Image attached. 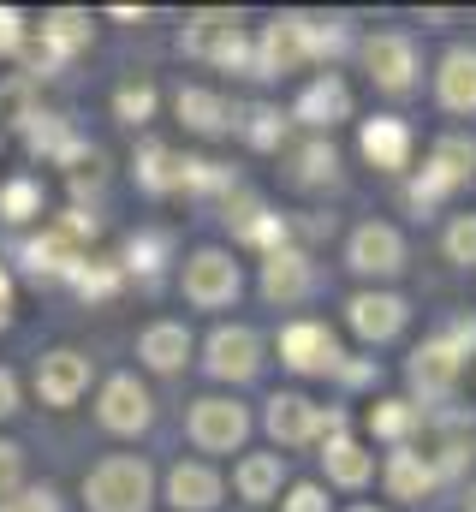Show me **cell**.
<instances>
[{"mask_svg":"<svg viewBox=\"0 0 476 512\" xmlns=\"http://www.w3.org/2000/svg\"><path fill=\"white\" fill-rule=\"evenodd\" d=\"M137 358H143L149 370H161V376L185 370V364H191V328H185V322H149L143 340H137Z\"/></svg>","mask_w":476,"mask_h":512,"instance_id":"d4e9b609","label":"cell"},{"mask_svg":"<svg viewBox=\"0 0 476 512\" xmlns=\"http://www.w3.org/2000/svg\"><path fill=\"white\" fill-rule=\"evenodd\" d=\"M435 102L447 114H476V48L471 42H453L435 66Z\"/></svg>","mask_w":476,"mask_h":512,"instance_id":"d6986e66","label":"cell"},{"mask_svg":"<svg viewBox=\"0 0 476 512\" xmlns=\"http://www.w3.org/2000/svg\"><path fill=\"white\" fill-rule=\"evenodd\" d=\"M346 512H375V507H346Z\"/></svg>","mask_w":476,"mask_h":512,"instance_id":"f6af8a7d","label":"cell"},{"mask_svg":"<svg viewBox=\"0 0 476 512\" xmlns=\"http://www.w3.org/2000/svg\"><path fill=\"white\" fill-rule=\"evenodd\" d=\"M280 364L298 376H340V340L328 322H286L280 328Z\"/></svg>","mask_w":476,"mask_h":512,"instance_id":"9c48e42d","label":"cell"},{"mask_svg":"<svg viewBox=\"0 0 476 512\" xmlns=\"http://www.w3.org/2000/svg\"><path fill=\"white\" fill-rule=\"evenodd\" d=\"M185 429H191V441H197L203 453H238V447H244V435H250V411H244L238 399L203 393V399L191 405Z\"/></svg>","mask_w":476,"mask_h":512,"instance_id":"ba28073f","label":"cell"},{"mask_svg":"<svg viewBox=\"0 0 476 512\" xmlns=\"http://www.w3.org/2000/svg\"><path fill=\"white\" fill-rule=\"evenodd\" d=\"M262 423H268V435H274L280 447H310V441H322V435L346 429V417H340V411H322V405H316V399H304V393H274Z\"/></svg>","mask_w":476,"mask_h":512,"instance_id":"5b68a950","label":"cell"},{"mask_svg":"<svg viewBox=\"0 0 476 512\" xmlns=\"http://www.w3.org/2000/svg\"><path fill=\"white\" fill-rule=\"evenodd\" d=\"M84 387H90V358H84V352H72V346L48 352V358L36 364V393H42V405H54V411L78 405V399H84Z\"/></svg>","mask_w":476,"mask_h":512,"instance_id":"ac0fdd59","label":"cell"},{"mask_svg":"<svg viewBox=\"0 0 476 512\" xmlns=\"http://www.w3.org/2000/svg\"><path fill=\"white\" fill-rule=\"evenodd\" d=\"M137 185H143L149 197L185 191V155H173L167 143H143V149H137Z\"/></svg>","mask_w":476,"mask_h":512,"instance_id":"83f0119b","label":"cell"},{"mask_svg":"<svg viewBox=\"0 0 476 512\" xmlns=\"http://www.w3.org/2000/svg\"><path fill=\"white\" fill-rule=\"evenodd\" d=\"M411 126L405 120H393V114H381V120H363L357 131V149H363V161L369 167H381V173H405L411 167Z\"/></svg>","mask_w":476,"mask_h":512,"instance_id":"ffe728a7","label":"cell"},{"mask_svg":"<svg viewBox=\"0 0 476 512\" xmlns=\"http://www.w3.org/2000/svg\"><path fill=\"white\" fill-rule=\"evenodd\" d=\"M423 429V405L417 399H375L369 405V435L387 447H411V435Z\"/></svg>","mask_w":476,"mask_h":512,"instance_id":"4316f807","label":"cell"},{"mask_svg":"<svg viewBox=\"0 0 476 512\" xmlns=\"http://www.w3.org/2000/svg\"><path fill=\"white\" fill-rule=\"evenodd\" d=\"M18 483H24V453L12 441H0V501L18 495Z\"/></svg>","mask_w":476,"mask_h":512,"instance_id":"ab89813d","label":"cell"},{"mask_svg":"<svg viewBox=\"0 0 476 512\" xmlns=\"http://www.w3.org/2000/svg\"><path fill=\"white\" fill-rule=\"evenodd\" d=\"M286 512H334V501H328L316 483H298V489L286 495Z\"/></svg>","mask_w":476,"mask_h":512,"instance_id":"60d3db41","label":"cell"},{"mask_svg":"<svg viewBox=\"0 0 476 512\" xmlns=\"http://www.w3.org/2000/svg\"><path fill=\"white\" fill-rule=\"evenodd\" d=\"M30 42V24H24V12L18 6H0V54H18Z\"/></svg>","mask_w":476,"mask_h":512,"instance_id":"f35d334b","label":"cell"},{"mask_svg":"<svg viewBox=\"0 0 476 512\" xmlns=\"http://www.w3.org/2000/svg\"><path fill=\"white\" fill-rule=\"evenodd\" d=\"M322 471L334 489H363L375 477V453L363 441H352L346 429H334V435H322Z\"/></svg>","mask_w":476,"mask_h":512,"instance_id":"7402d4cb","label":"cell"},{"mask_svg":"<svg viewBox=\"0 0 476 512\" xmlns=\"http://www.w3.org/2000/svg\"><path fill=\"white\" fill-rule=\"evenodd\" d=\"M310 292H316V262H310L304 251L280 245V251L262 256V298H268V304L292 310V304H304Z\"/></svg>","mask_w":476,"mask_h":512,"instance_id":"9a60e30c","label":"cell"},{"mask_svg":"<svg viewBox=\"0 0 476 512\" xmlns=\"http://www.w3.org/2000/svg\"><path fill=\"white\" fill-rule=\"evenodd\" d=\"M357 60H363V72H369V84L375 90H387V96H411L417 90V42L405 36V30H375V36H363V48H357Z\"/></svg>","mask_w":476,"mask_h":512,"instance_id":"277c9868","label":"cell"},{"mask_svg":"<svg viewBox=\"0 0 476 512\" xmlns=\"http://www.w3.org/2000/svg\"><path fill=\"white\" fill-rule=\"evenodd\" d=\"M90 512H149L155 507V471L137 453H114L84 477Z\"/></svg>","mask_w":476,"mask_h":512,"instance_id":"7a4b0ae2","label":"cell"},{"mask_svg":"<svg viewBox=\"0 0 476 512\" xmlns=\"http://www.w3.org/2000/svg\"><path fill=\"white\" fill-rule=\"evenodd\" d=\"M465 512H476V483H471V489H465Z\"/></svg>","mask_w":476,"mask_h":512,"instance_id":"ee69618b","label":"cell"},{"mask_svg":"<svg viewBox=\"0 0 476 512\" xmlns=\"http://www.w3.org/2000/svg\"><path fill=\"white\" fill-rule=\"evenodd\" d=\"M90 36H96L90 12H48V18H42V48H48V60H66V54L90 48Z\"/></svg>","mask_w":476,"mask_h":512,"instance_id":"f546056e","label":"cell"},{"mask_svg":"<svg viewBox=\"0 0 476 512\" xmlns=\"http://www.w3.org/2000/svg\"><path fill=\"white\" fill-rule=\"evenodd\" d=\"M227 227H233L238 245H250V251H280L286 245V215H274L262 197H250V191H227Z\"/></svg>","mask_w":476,"mask_h":512,"instance_id":"2e32d148","label":"cell"},{"mask_svg":"<svg viewBox=\"0 0 476 512\" xmlns=\"http://www.w3.org/2000/svg\"><path fill=\"white\" fill-rule=\"evenodd\" d=\"M238 131L250 137V149H280V137H286V120H280V108H250Z\"/></svg>","mask_w":476,"mask_h":512,"instance_id":"836d02e7","label":"cell"},{"mask_svg":"<svg viewBox=\"0 0 476 512\" xmlns=\"http://www.w3.org/2000/svg\"><path fill=\"white\" fill-rule=\"evenodd\" d=\"M292 179H298L304 191H316V185H334V179H340V155H334V143H328V137H310V143L298 149V167H292Z\"/></svg>","mask_w":476,"mask_h":512,"instance_id":"4dcf8cb0","label":"cell"},{"mask_svg":"<svg viewBox=\"0 0 476 512\" xmlns=\"http://www.w3.org/2000/svg\"><path fill=\"white\" fill-rule=\"evenodd\" d=\"M465 376V352L447 340V334H435V340H423L417 352H411V364H405V382L417 387V399H447L453 387Z\"/></svg>","mask_w":476,"mask_h":512,"instance_id":"4fadbf2b","label":"cell"},{"mask_svg":"<svg viewBox=\"0 0 476 512\" xmlns=\"http://www.w3.org/2000/svg\"><path fill=\"white\" fill-rule=\"evenodd\" d=\"M292 120L310 126L316 137L334 131L340 120H352V90H346V78H340V72H316V78L304 84V96L292 102Z\"/></svg>","mask_w":476,"mask_h":512,"instance_id":"e0dca14e","label":"cell"},{"mask_svg":"<svg viewBox=\"0 0 476 512\" xmlns=\"http://www.w3.org/2000/svg\"><path fill=\"white\" fill-rule=\"evenodd\" d=\"M179 48L191 60H215V66H244L250 72V36L238 30L233 12H197L185 30H179Z\"/></svg>","mask_w":476,"mask_h":512,"instance_id":"8992f818","label":"cell"},{"mask_svg":"<svg viewBox=\"0 0 476 512\" xmlns=\"http://www.w3.org/2000/svg\"><path fill=\"white\" fill-rule=\"evenodd\" d=\"M72 286H78L84 298H108L119 286V262H90V256H84V262L72 268Z\"/></svg>","mask_w":476,"mask_h":512,"instance_id":"e575fe53","label":"cell"},{"mask_svg":"<svg viewBox=\"0 0 476 512\" xmlns=\"http://www.w3.org/2000/svg\"><path fill=\"white\" fill-rule=\"evenodd\" d=\"M185 191L227 197V191H238V185H233V167H221V161H203V155H185Z\"/></svg>","mask_w":476,"mask_h":512,"instance_id":"1f68e13d","label":"cell"},{"mask_svg":"<svg viewBox=\"0 0 476 512\" xmlns=\"http://www.w3.org/2000/svg\"><path fill=\"white\" fill-rule=\"evenodd\" d=\"M6 304H12V280H6V268H0V328L12 322V316H6Z\"/></svg>","mask_w":476,"mask_h":512,"instance_id":"7bdbcfd3","label":"cell"},{"mask_svg":"<svg viewBox=\"0 0 476 512\" xmlns=\"http://www.w3.org/2000/svg\"><path fill=\"white\" fill-rule=\"evenodd\" d=\"M405 322H411V304H405L399 292H352V298H346V328H352L363 346L399 340Z\"/></svg>","mask_w":476,"mask_h":512,"instance_id":"8fae6325","label":"cell"},{"mask_svg":"<svg viewBox=\"0 0 476 512\" xmlns=\"http://www.w3.org/2000/svg\"><path fill=\"white\" fill-rule=\"evenodd\" d=\"M96 417H102L108 435H143L155 423V399H149V387L137 382V376H108Z\"/></svg>","mask_w":476,"mask_h":512,"instance_id":"5bb4252c","label":"cell"},{"mask_svg":"<svg viewBox=\"0 0 476 512\" xmlns=\"http://www.w3.org/2000/svg\"><path fill=\"white\" fill-rule=\"evenodd\" d=\"M12 411H18V376L0 370V417H12Z\"/></svg>","mask_w":476,"mask_h":512,"instance_id":"b9f144b4","label":"cell"},{"mask_svg":"<svg viewBox=\"0 0 476 512\" xmlns=\"http://www.w3.org/2000/svg\"><path fill=\"white\" fill-rule=\"evenodd\" d=\"M310 66V42H304V12H280L262 24V36L250 42V78H292Z\"/></svg>","mask_w":476,"mask_h":512,"instance_id":"3957f363","label":"cell"},{"mask_svg":"<svg viewBox=\"0 0 476 512\" xmlns=\"http://www.w3.org/2000/svg\"><path fill=\"white\" fill-rule=\"evenodd\" d=\"M0 215L6 221H36L42 215V185L36 179H6L0 185Z\"/></svg>","mask_w":476,"mask_h":512,"instance_id":"d6a6232c","label":"cell"},{"mask_svg":"<svg viewBox=\"0 0 476 512\" xmlns=\"http://www.w3.org/2000/svg\"><path fill=\"white\" fill-rule=\"evenodd\" d=\"M78 262H84V256H78V239H66L60 227H48L42 239H30V245H24V268H30L36 280H60V274L72 280V268H78Z\"/></svg>","mask_w":476,"mask_h":512,"instance_id":"484cf974","label":"cell"},{"mask_svg":"<svg viewBox=\"0 0 476 512\" xmlns=\"http://www.w3.org/2000/svg\"><path fill=\"white\" fill-rule=\"evenodd\" d=\"M173 108H179V120H185V126L203 131V137H221V131L238 126V108L221 96V90H203V84H185Z\"/></svg>","mask_w":476,"mask_h":512,"instance_id":"cb8c5ba5","label":"cell"},{"mask_svg":"<svg viewBox=\"0 0 476 512\" xmlns=\"http://www.w3.org/2000/svg\"><path fill=\"white\" fill-rule=\"evenodd\" d=\"M346 268L363 274V280H393V274L405 268V239H399V227L363 221L352 239H346Z\"/></svg>","mask_w":476,"mask_h":512,"instance_id":"7c38bea8","label":"cell"},{"mask_svg":"<svg viewBox=\"0 0 476 512\" xmlns=\"http://www.w3.org/2000/svg\"><path fill=\"white\" fill-rule=\"evenodd\" d=\"M381 483H387V495H393V501H423L441 477H435L429 453H417V447H393V453H387V465H381Z\"/></svg>","mask_w":476,"mask_h":512,"instance_id":"603a6c76","label":"cell"},{"mask_svg":"<svg viewBox=\"0 0 476 512\" xmlns=\"http://www.w3.org/2000/svg\"><path fill=\"white\" fill-rule=\"evenodd\" d=\"M203 370L215 376V382H256L262 376V340H256V328H215L209 334V346H203Z\"/></svg>","mask_w":476,"mask_h":512,"instance_id":"30bf717a","label":"cell"},{"mask_svg":"<svg viewBox=\"0 0 476 512\" xmlns=\"http://www.w3.org/2000/svg\"><path fill=\"white\" fill-rule=\"evenodd\" d=\"M167 251V239H161V233H143V239H131V245H125V262H119V268H131V274H137V268H143V274H155V268H161V262H155V256Z\"/></svg>","mask_w":476,"mask_h":512,"instance_id":"74e56055","label":"cell"},{"mask_svg":"<svg viewBox=\"0 0 476 512\" xmlns=\"http://www.w3.org/2000/svg\"><path fill=\"white\" fill-rule=\"evenodd\" d=\"M233 483H238L244 501H274L280 483H286V459H280V453H244L238 471H233Z\"/></svg>","mask_w":476,"mask_h":512,"instance_id":"f1b7e54d","label":"cell"},{"mask_svg":"<svg viewBox=\"0 0 476 512\" xmlns=\"http://www.w3.org/2000/svg\"><path fill=\"white\" fill-rule=\"evenodd\" d=\"M441 251H447V262H459V268H476V215H453Z\"/></svg>","mask_w":476,"mask_h":512,"instance_id":"d590c367","label":"cell"},{"mask_svg":"<svg viewBox=\"0 0 476 512\" xmlns=\"http://www.w3.org/2000/svg\"><path fill=\"white\" fill-rule=\"evenodd\" d=\"M114 114L125 120V126H143V120L155 114V90H149V84H137V90H119V96H114Z\"/></svg>","mask_w":476,"mask_h":512,"instance_id":"8d00e7d4","label":"cell"},{"mask_svg":"<svg viewBox=\"0 0 476 512\" xmlns=\"http://www.w3.org/2000/svg\"><path fill=\"white\" fill-rule=\"evenodd\" d=\"M221 471L215 465H197V459H179L173 471H167V507L179 512H215L221 507Z\"/></svg>","mask_w":476,"mask_h":512,"instance_id":"44dd1931","label":"cell"},{"mask_svg":"<svg viewBox=\"0 0 476 512\" xmlns=\"http://www.w3.org/2000/svg\"><path fill=\"white\" fill-rule=\"evenodd\" d=\"M179 286H185V298H191L197 310H227L238 292H244V274H238L233 251H215V245H209V251H191Z\"/></svg>","mask_w":476,"mask_h":512,"instance_id":"52a82bcc","label":"cell"},{"mask_svg":"<svg viewBox=\"0 0 476 512\" xmlns=\"http://www.w3.org/2000/svg\"><path fill=\"white\" fill-rule=\"evenodd\" d=\"M471 179H476V137L447 131V137H435V143H429V161H423V173L411 179V209H417V215H429L441 197L465 191Z\"/></svg>","mask_w":476,"mask_h":512,"instance_id":"6da1fadb","label":"cell"}]
</instances>
